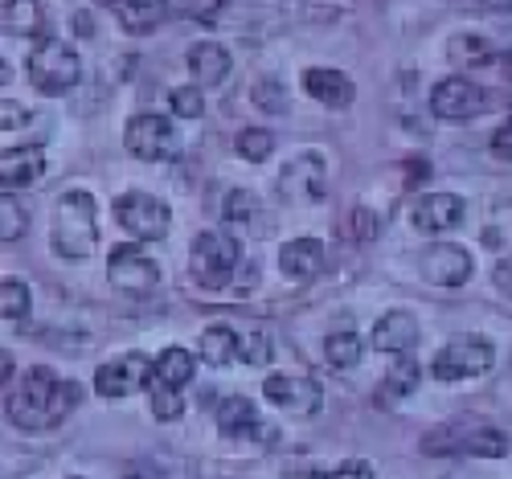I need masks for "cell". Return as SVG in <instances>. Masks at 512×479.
Wrapping results in <instances>:
<instances>
[{
  "label": "cell",
  "instance_id": "1",
  "mask_svg": "<svg viewBox=\"0 0 512 479\" xmlns=\"http://www.w3.org/2000/svg\"><path fill=\"white\" fill-rule=\"evenodd\" d=\"M78 398H82V389L74 381L54 377V369L46 365H33L5 410H9V422L21 430H50L78 406Z\"/></svg>",
  "mask_w": 512,
  "mask_h": 479
},
{
  "label": "cell",
  "instance_id": "2",
  "mask_svg": "<svg viewBox=\"0 0 512 479\" xmlns=\"http://www.w3.org/2000/svg\"><path fill=\"white\" fill-rule=\"evenodd\" d=\"M99 242V209L91 193H66L54 209V250L62 258H87Z\"/></svg>",
  "mask_w": 512,
  "mask_h": 479
},
{
  "label": "cell",
  "instance_id": "3",
  "mask_svg": "<svg viewBox=\"0 0 512 479\" xmlns=\"http://www.w3.org/2000/svg\"><path fill=\"white\" fill-rule=\"evenodd\" d=\"M25 70H29V82L41 95H66L82 78V62L66 41H41V46L29 54Z\"/></svg>",
  "mask_w": 512,
  "mask_h": 479
},
{
  "label": "cell",
  "instance_id": "4",
  "mask_svg": "<svg viewBox=\"0 0 512 479\" xmlns=\"http://www.w3.org/2000/svg\"><path fill=\"white\" fill-rule=\"evenodd\" d=\"M123 140H127V152H132L136 160H148V164L181 156V136H177L173 119H164V115H136L132 123H127Z\"/></svg>",
  "mask_w": 512,
  "mask_h": 479
},
{
  "label": "cell",
  "instance_id": "5",
  "mask_svg": "<svg viewBox=\"0 0 512 479\" xmlns=\"http://www.w3.org/2000/svg\"><path fill=\"white\" fill-rule=\"evenodd\" d=\"M238 242L234 238H226V234H201L197 242H193V254H189V267H193V279L201 283V287H209V291H218V287H226L230 283V275H234V267H238Z\"/></svg>",
  "mask_w": 512,
  "mask_h": 479
},
{
  "label": "cell",
  "instance_id": "6",
  "mask_svg": "<svg viewBox=\"0 0 512 479\" xmlns=\"http://www.w3.org/2000/svg\"><path fill=\"white\" fill-rule=\"evenodd\" d=\"M492 361H496V348L484 336H459L447 348H439V357L431 361V373L439 381H467V377L488 373Z\"/></svg>",
  "mask_w": 512,
  "mask_h": 479
},
{
  "label": "cell",
  "instance_id": "7",
  "mask_svg": "<svg viewBox=\"0 0 512 479\" xmlns=\"http://www.w3.org/2000/svg\"><path fill=\"white\" fill-rule=\"evenodd\" d=\"M115 222L136 242H160L168 234V226H173V213L152 193H123L115 201Z\"/></svg>",
  "mask_w": 512,
  "mask_h": 479
},
{
  "label": "cell",
  "instance_id": "8",
  "mask_svg": "<svg viewBox=\"0 0 512 479\" xmlns=\"http://www.w3.org/2000/svg\"><path fill=\"white\" fill-rule=\"evenodd\" d=\"M107 275L119 291L127 295H148L156 283H160V267L152 258L132 242V246H115L111 258H107Z\"/></svg>",
  "mask_w": 512,
  "mask_h": 479
},
{
  "label": "cell",
  "instance_id": "9",
  "mask_svg": "<svg viewBox=\"0 0 512 479\" xmlns=\"http://www.w3.org/2000/svg\"><path fill=\"white\" fill-rule=\"evenodd\" d=\"M484 107H488V95H484V86H476L472 78H443L431 91V111L447 123L476 119Z\"/></svg>",
  "mask_w": 512,
  "mask_h": 479
},
{
  "label": "cell",
  "instance_id": "10",
  "mask_svg": "<svg viewBox=\"0 0 512 479\" xmlns=\"http://www.w3.org/2000/svg\"><path fill=\"white\" fill-rule=\"evenodd\" d=\"M279 193L283 201H324L328 193V168L316 152H304V156H295L283 172H279Z\"/></svg>",
  "mask_w": 512,
  "mask_h": 479
},
{
  "label": "cell",
  "instance_id": "11",
  "mask_svg": "<svg viewBox=\"0 0 512 479\" xmlns=\"http://www.w3.org/2000/svg\"><path fill=\"white\" fill-rule=\"evenodd\" d=\"M263 394L271 406L287 410V414H316L320 410V385L312 377L300 373H275L263 381Z\"/></svg>",
  "mask_w": 512,
  "mask_h": 479
},
{
  "label": "cell",
  "instance_id": "12",
  "mask_svg": "<svg viewBox=\"0 0 512 479\" xmlns=\"http://www.w3.org/2000/svg\"><path fill=\"white\" fill-rule=\"evenodd\" d=\"M148 381H152V361L144 353H127V357H119V361L99 369L95 389L103 398H132L136 389H144Z\"/></svg>",
  "mask_w": 512,
  "mask_h": 479
},
{
  "label": "cell",
  "instance_id": "13",
  "mask_svg": "<svg viewBox=\"0 0 512 479\" xmlns=\"http://www.w3.org/2000/svg\"><path fill=\"white\" fill-rule=\"evenodd\" d=\"M218 430L226 439H259V443H271L275 426L263 422V414L250 406V398H226L218 406Z\"/></svg>",
  "mask_w": 512,
  "mask_h": 479
},
{
  "label": "cell",
  "instance_id": "14",
  "mask_svg": "<svg viewBox=\"0 0 512 479\" xmlns=\"http://www.w3.org/2000/svg\"><path fill=\"white\" fill-rule=\"evenodd\" d=\"M422 275L431 279V283H439V287H463L467 279H472V254H467L463 246L439 242V246L426 250Z\"/></svg>",
  "mask_w": 512,
  "mask_h": 479
},
{
  "label": "cell",
  "instance_id": "15",
  "mask_svg": "<svg viewBox=\"0 0 512 479\" xmlns=\"http://www.w3.org/2000/svg\"><path fill=\"white\" fill-rule=\"evenodd\" d=\"M463 201L455 197V193H426L414 209H410V222H414V230H422V234H447V230H455L459 222H463Z\"/></svg>",
  "mask_w": 512,
  "mask_h": 479
},
{
  "label": "cell",
  "instance_id": "16",
  "mask_svg": "<svg viewBox=\"0 0 512 479\" xmlns=\"http://www.w3.org/2000/svg\"><path fill=\"white\" fill-rule=\"evenodd\" d=\"M46 172V152L37 144H21V148H5L0 152V185L5 189H33Z\"/></svg>",
  "mask_w": 512,
  "mask_h": 479
},
{
  "label": "cell",
  "instance_id": "17",
  "mask_svg": "<svg viewBox=\"0 0 512 479\" xmlns=\"http://www.w3.org/2000/svg\"><path fill=\"white\" fill-rule=\"evenodd\" d=\"M304 91H308L316 103H324L328 111L353 107V99H357L353 78H349V74H340V70H328V66H312V70L304 74Z\"/></svg>",
  "mask_w": 512,
  "mask_h": 479
},
{
  "label": "cell",
  "instance_id": "18",
  "mask_svg": "<svg viewBox=\"0 0 512 479\" xmlns=\"http://www.w3.org/2000/svg\"><path fill=\"white\" fill-rule=\"evenodd\" d=\"M369 340H373L377 353H390V357L414 353V344H418V320L410 312H390V316L377 320V328H373Z\"/></svg>",
  "mask_w": 512,
  "mask_h": 479
},
{
  "label": "cell",
  "instance_id": "19",
  "mask_svg": "<svg viewBox=\"0 0 512 479\" xmlns=\"http://www.w3.org/2000/svg\"><path fill=\"white\" fill-rule=\"evenodd\" d=\"M279 267L291 283H312L324 271V246L316 238H295L279 250Z\"/></svg>",
  "mask_w": 512,
  "mask_h": 479
},
{
  "label": "cell",
  "instance_id": "20",
  "mask_svg": "<svg viewBox=\"0 0 512 479\" xmlns=\"http://www.w3.org/2000/svg\"><path fill=\"white\" fill-rule=\"evenodd\" d=\"M459 434V430H455ZM480 455V459H500L508 455V434L496 430V426H467L455 443H443L435 455Z\"/></svg>",
  "mask_w": 512,
  "mask_h": 479
},
{
  "label": "cell",
  "instance_id": "21",
  "mask_svg": "<svg viewBox=\"0 0 512 479\" xmlns=\"http://www.w3.org/2000/svg\"><path fill=\"white\" fill-rule=\"evenodd\" d=\"M107 13H115V21L127 33H152L164 21V0H99Z\"/></svg>",
  "mask_w": 512,
  "mask_h": 479
},
{
  "label": "cell",
  "instance_id": "22",
  "mask_svg": "<svg viewBox=\"0 0 512 479\" xmlns=\"http://www.w3.org/2000/svg\"><path fill=\"white\" fill-rule=\"evenodd\" d=\"M197 353H201V361H205V365L226 369V365H234V361L242 357V336H238L230 324H213V328H205V332H201Z\"/></svg>",
  "mask_w": 512,
  "mask_h": 479
},
{
  "label": "cell",
  "instance_id": "23",
  "mask_svg": "<svg viewBox=\"0 0 512 479\" xmlns=\"http://www.w3.org/2000/svg\"><path fill=\"white\" fill-rule=\"evenodd\" d=\"M234 58L226 46H213V41H201V46L189 50V70H193V86H222L230 74Z\"/></svg>",
  "mask_w": 512,
  "mask_h": 479
},
{
  "label": "cell",
  "instance_id": "24",
  "mask_svg": "<svg viewBox=\"0 0 512 479\" xmlns=\"http://www.w3.org/2000/svg\"><path fill=\"white\" fill-rule=\"evenodd\" d=\"M0 25L13 37H41L46 33V9H41V0H5Z\"/></svg>",
  "mask_w": 512,
  "mask_h": 479
},
{
  "label": "cell",
  "instance_id": "25",
  "mask_svg": "<svg viewBox=\"0 0 512 479\" xmlns=\"http://www.w3.org/2000/svg\"><path fill=\"white\" fill-rule=\"evenodd\" d=\"M193 373H197V361H193V353H185V348H164L152 365V377L173 385V389H185L193 381Z\"/></svg>",
  "mask_w": 512,
  "mask_h": 479
},
{
  "label": "cell",
  "instance_id": "26",
  "mask_svg": "<svg viewBox=\"0 0 512 479\" xmlns=\"http://www.w3.org/2000/svg\"><path fill=\"white\" fill-rule=\"evenodd\" d=\"M418 381H422V365L410 357V353H402L398 361H394V369H390V377H386V385H381V402H398V398H406V394H414L418 389Z\"/></svg>",
  "mask_w": 512,
  "mask_h": 479
},
{
  "label": "cell",
  "instance_id": "27",
  "mask_svg": "<svg viewBox=\"0 0 512 479\" xmlns=\"http://www.w3.org/2000/svg\"><path fill=\"white\" fill-rule=\"evenodd\" d=\"M324 357H328V365H336V369H353V365H361V357H365V344H361L357 332H336V336L324 340Z\"/></svg>",
  "mask_w": 512,
  "mask_h": 479
},
{
  "label": "cell",
  "instance_id": "28",
  "mask_svg": "<svg viewBox=\"0 0 512 479\" xmlns=\"http://www.w3.org/2000/svg\"><path fill=\"white\" fill-rule=\"evenodd\" d=\"M451 58L459 66H492L496 62V46L484 41V37H476V33H463V37L451 41Z\"/></svg>",
  "mask_w": 512,
  "mask_h": 479
},
{
  "label": "cell",
  "instance_id": "29",
  "mask_svg": "<svg viewBox=\"0 0 512 479\" xmlns=\"http://www.w3.org/2000/svg\"><path fill=\"white\" fill-rule=\"evenodd\" d=\"M29 230V213L13 193H0V242H17Z\"/></svg>",
  "mask_w": 512,
  "mask_h": 479
},
{
  "label": "cell",
  "instance_id": "30",
  "mask_svg": "<svg viewBox=\"0 0 512 479\" xmlns=\"http://www.w3.org/2000/svg\"><path fill=\"white\" fill-rule=\"evenodd\" d=\"M148 389H152V414L160 418V422H177L181 414H185V398H181V389H173V385H164V381H148Z\"/></svg>",
  "mask_w": 512,
  "mask_h": 479
},
{
  "label": "cell",
  "instance_id": "31",
  "mask_svg": "<svg viewBox=\"0 0 512 479\" xmlns=\"http://www.w3.org/2000/svg\"><path fill=\"white\" fill-rule=\"evenodd\" d=\"M238 156L242 160H250V164H263L267 156H271V148H275V140L263 132V127H246V132H238Z\"/></svg>",
  "mask_w": 512,
  "mask_h": 479
},
{
  "label": "cell",
  "instance_id": "32",
  "mask_svg": "<svg viewBox=\"0 0 512 479\" xmlns=\"http://www.w3.org/2000/svg\"><path fill=\"white\" fill-rule=\"evenodd\" d=\"M29 312V287L17 279L0 283V320H21Z\"/></svg>",
  "mask_w": 512,
  "mask_h": 479
},
{
  "label": "cell",
  "instance_id": "33",
  "mask_svg": "<svg viewBox=\"0 0 512 479\" xmlns=\"http://www.w3.org/2000/svg\"><path fill=\"white\" fill-rule=\"evenodd\" d=\"M345 238L349 242H373L377 238V213L369 205H353L345 217Z\"/></svg>",
  "mask_w": 512,
  "mask_h": 479
},
{
  "label": "cell",
  "instance_id": "34",
  "mask_svg": "<svg viewBox=\"0 0 512 479\" xmlns=\"http://www.w3.org/2000/svg\"><path fill=\"white\" fill-rule=\"evenodd\" d=\"M250 95H254V103H259L263 111H271V115H283L287 111V95H283V86L275 78H259Z\"/></svg>",
  "mask_w": 512,
  "mask_h": 479
},
{
  "label": "cell",
  "instance_id": "35",
  "mask_svg": "<svg viewBox=\"0 0 512 479\" xmlns=\"http://www.w3.org/2000/svg\"><path fill=\"white\" fill-rule=\"evenodd\" d=\"M168 107H173L181 119H201V111H205V99H201V91H197V86H177V91L168 95Z\"/></svg>",
  "mask_w": 512,
  "mask_h": 479
},
{
  "label": "cell",
  "instance_id": "36",
  "mask_svg": "<svg viewBox=\"0 0 512 479\" xmlns=\"http://www.w3.org/2000/svg\"><path fill=\"white\" fill-rule=\"evenodd\" d=\"M242 361L254 365V369H263V365L271 361V336H263V332L246 336V340H242Z\"/></svg>",
  "mask_w": 512,
  "mask_h": 479
},
{
  "label": "cell",
  "instance_id": "37",
  "mask_svg": "<svg viewBox=\"0 0 512 479\" xmlns=\"http://www.w3.org/2000/svg\"><path fill=\"white\" fill-rule=\"evenodd\" d=\"M25 123H29V111L17 99L0 103V132H17V127H25Z\"/></svg>",
  "mask_w": 512,
  "mask_h": 479
},
{
  "label": "cell",
  "instance_id": "38",
  "mask_svg": "<svg viewBox=\"0 0 512 479\" xmlns=\"http://www.w3.org/2000/svg\"><path fill=\"white\" fill-rule=\"evenodd\" d=\"M250 209H254V197H250V193H230L222 213H226V222H246Z\"/></svg>",
  "mask_w": 512,
  "mask_h": 479
},
{
  "label": "cell",
  "instance_id": "39",
  "mask_svg": "<svg viewBox=\"0 0 512 479\" xmlns=\"http://www.w3.org/2000/svg\"><path fill=\"white\" fill-rule=\"evenodd\" d=\"M492 156L512 164V119H504L496 132H492Z\"/></svg>",
  "mask_w": 512,
  "mask_h": 479
},
{
  "label": "cell",
  "instance_id": "40",
  "mask_svg": "<svg viewBox=\"0 0 512 479\" xmlns=\"http://www.w3.org/2000/svg\"><path fill=\"white\" fill-rule=\"evenodd\" d=\"M332 479H373V467L365 459H349V463H340L332 471Z\"/></svg>",
  "mask_w": 512,
  "mask_h": 479
},
{
  "label": "cell",
  "instance_id": "41",
  "mask_svg": "<svg viewBox=\"0 0 512 479\" xmlns=\"http://www.w3.org/2000/svg\"><path fill=\"white\" fill-rule=\"evenodd\" d=\"M492 283H496V287H500V291L512 299V258H504V263L492 271Z\"/></svg>",
  "mask_w": 512,
  "mask_h": 479
},
{
  "label": "cell",
  "instance_id": "42",
  "mask_svg": "<svg viewBox=\"0 0 512 479\" xmlns=\"http://www.w3.org/2000/svg\"><path fill=\"white\" fill-rule=\"evenodd\" d=\"M13 377V353H9V348H0V385H5Z\"/></svg>",
  "mask_w": 512,
  "mask_h": 479
},
{
  "label": "cell",
  "instance_id": "43",
  "mask_svg": "<svg viewBox=\"0 0 512 479\" xmlns=\"http://www.w3.org/2000/svg\"><path fill=\"white\" fill-rule=\"evenodd\" d=\"M500 66H504V78H508V82H512V50H508V54H504V58H500Z\"/></svg>",
  "mask_w": 512,
  "mask_h": 479
},
{
  "label": "cell",
  "instance_id": "44",
  "mask_svg": "<svg viewBox=\"0 0 512 479\" xmlns=\"http://www.w3.org/2000/svg\"><path fill=\"white\" fill-rule=\"evenodd\" d=\"M13 78V70H9V62L5 58H0V82H9Z\"/></svg>",
  "mask_w": 512,
  "mask_h": 479
},
{
  "label": "cell",
  "instance_id": "45",
  "mask_svg": "<svg viewBox=\"0 0 512 479\" xmlns=\"http://www.w3.org/2000/svg\"><path fill=\"white\" fill-rule=\"evenodd\" d=\"M308 479H332V471H312Z\"/></svg>",
  "mask_w": 512,
  "mask_h": 479
}]
</instances>
